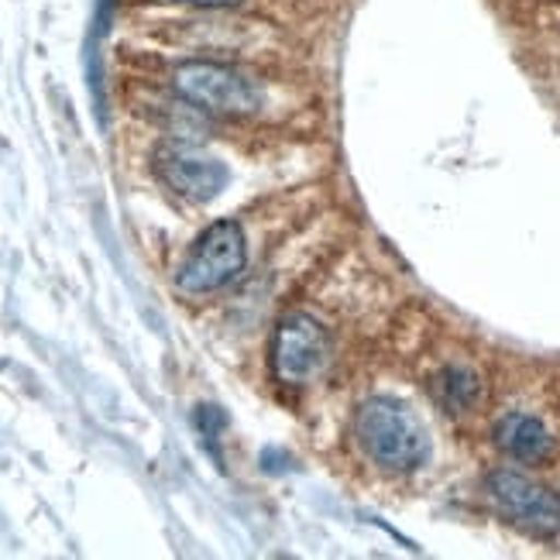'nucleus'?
<instances>
[{
  "mask_svg": "<svg viewBox=\"0 0 560 560\" xmlns=\"http://www.w3.org/2000/svg\"><path fill=\"white\" fill-rule=\"evenodd\" d=\"M327 330L310 313H285L272 334V375L282 385H306L327 364Z\"/></svg>",
  "mask_w": 560,
  "mask_h": 560,
  "instance_id": "nucleus-4",
  "label": "nucleus"
},
{
  "mask_svg": "<svg viewBox=\"0 0 560 560\" xmlns=\"http://www.w3.org/2000/svg\"><path fill=\"white\" fill-rule=\"evenodd\" d=\"M354 436L364 454L388 471H412L430 454V436L417 412L388 396H375L358 406Z\"/></svg>",
  "mask_w": 560,
  "mask_h": 560,
  "instance_id": "nucleus-1",
  "label": "nucleus"
},
{
  "mask_svg": "<svg viewBox=\"0 0 560 560\" xmlns=\"http://www.w3.org/2000/svg\"><path fill=\"white\" fill-rule=\"evenodd\" d=\"M241 269H245V231L234 221H217L192 241L176 282L189 296H203L237 279Z\"/></svg>",
  "mask_w": 560,
  "mask_h": 560,
  "instance_id": "nucleus-3",
  "label": "nucleus"
},
{
  "mask_svg": "<svg viewBox=\"0 0 560 560\" xmlns=\"http://www.w3.org/2000/svg\"><path fill=\"white\" fill-rule=\"evenodd\" d=\"M433 396H436V402H441L447 412H468L478 402V396H481L478 375L468 372V369H457V364H451V369H444L441 375H436Z\"/></svg>",
  "mask_w": 560,
  "mask_h": 560,
  "instance_id": "nucleus-8",
  "label": "nucleus"
},
{
  "mask_svg": "<svg viewBox=\"0 0 560 560\" xmlns=\"http://www.w3.org/2000/svg\"><path fill=\"white\" fill-rule=\"evenodd\" d=\"M228 420H224V412L217 409V406H200V412H197V427H200V433H203V441L213 447V441H217V433H221V427H224ZM213 454H217V447H213ZM221 457V454H217Z\"/></svg>",
  "mask_w": 560,
  "mask_h": 560,
  "instance_id": "nucleus-9",
  "label": "nucleus"
},
{
  "mask_svg": "<svg viewBox=\"0 0 560 560\" xmlns=\"http://www.w3.org/2000/svg\"><path fill=\"white\" fill-rule=\"evenodd\" d=\"M495 444L502 454L523 460V465H540L553 451L547 427L537 417H526V412H509L495 423Z\"/></svg>",
  "mask_w": 560,
  "mask_h": 560,
  "instance_id": "nucleus-7",
  "label": "nucleus"
},
{
  "mask_svg": "<svg viewBox=\"0 0 560 560\" xmlns=\"http://www.w3.org/2000/svg\"><path fill=\"white\" fill-rule=\"evenodd\" d=\"M173 86L186 104L221 117H248L261 107V86L237 66L192 59L173 72Z\"/></svg>",
  "mask_w": 560,
  "mask_h": 560,
  "instance_id": "nucleus-2",
  "label": "nucleus"
},
{
  "mask_svg": "<svg viewBox=\"0 0 560 560\" xmlns=\"http://www.w3.org/2000/svg\"><path fill=\"white\" fill-rule=\"evenodd\" d=\"M489 492L516 523L537 529V533H557L560 529V495L550 492L547 485L526 478L523 471H513V468L492 471Z\"/></svg>",
  "mask_w": 560,
  "mask_h": 560,
  "instance_id": "nucleus-5",
  "label": "nucleus"
},
{
  "mask_svg": "<svg viewBox=\"0 0 560 560\" xmlns=\"http://www.w3.org/2000/svg\"><path fill=\"white\" fill-rule=\"evenodd\" d=\"M155 173L168 189L192 200V203H207L228 186V165L224 162L200 155L192 149H179V144H168V149H162L155 155Z\"/></svg>",
  "mask_w": 560,
  "mask_h": 560,
  "instance_id": "nucleus-6",
  "label": "nucleus"
},
{
  "mask_svg": "<svg viewBox=\"0 0 560 560\" xmlns=\"http://www.w3.org/2000/svg\"><path fill=\"white\" fill-rule=\"evenodd\" d=\"M179 4H197V8H234L241 0H179Z\"/></svg>",
  "mask_w": 560,
  "mask_h": 560,
  "instance_id": "nucleus-10",
  "label": "nucleus"
}]
</instances>
